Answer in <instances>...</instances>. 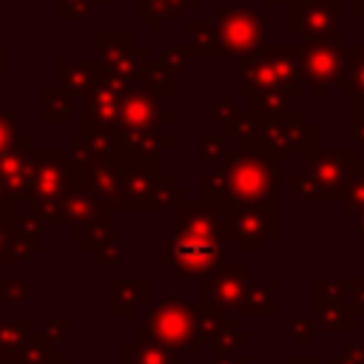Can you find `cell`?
<instances>
[{
	"label": "cell",
	"mask_w": 364,
	"mask_h": 364,
	"mask_svg": "<svg viewBox=\"0 0 364 364\" xmlns=\"http://www.w3.org/2000/svg\"><path fill=\"white\" fill-rule=\"evenodd\" d=\"M196 199L216 208L276 205V162L256 148H225L199 176Z\"/></svg>",
	"instance_id": "1"
},
{
	"label": "cell",
	"mask_w": 364,
	"mask_h": 364,
	"mask_svg": "<svg viewBox=\"0 0 364 364\" xmlns=\"http://www.w3.org/2000/svg\"><path fill=\"white\" fill-rule=\"evenodd\" d=\"M188 57H247L264 48V20L247 6H213L210 17L185 20Z\"/></svg>",
	"instance_id": "2"
},
{
	"label": "cell",
	"mask_w": 364,
	"mask_h": 364,
	"mask_svg": "<svg viewBox=\"0 0 364 364\" xmlns=\"http://www.w3.org/2000/svg\"><path fill=\"white\" fill-rule=\"evenodd\" d=\"M156 102L159 97L142 85H128L122 94L111 139L128 159H159V154L173 145V139L162 134V128L173 122V111L156 108Z\"/></svg>",
	"instance_id": "3"
},
{
	"label": "cell",
	"mask_w": 364,
	"mask_h": 364,
	"mask_svg": "<svg viewBox=\"0 0 364 364\" xmlns=\"http://www.w3.org/2000/svg\"><path fill=\"white\" fill-rule=\"evenodd\" d=\"M68 188H85V168L68 148H37L34 173L28 185V213L40 222H60V202Z\"/></svg>",
	"instance_id": "4"
},
{
	"label": "cell",
	"mask_w": 364,
	"mask_h": 364,
	"mask_svg": "<svg viewBox=\"0 0 364 364\" xmlns=\"http://www.w3.org/2000/svg\"><path fill=\"white\" fill-rule=\"evenodd\" d=\"M304 156V173H293L287 193L293 202H327V199H341L347 191L353 165L358 162L353 148H310L301 154Z\"/></svg>",
	"instance_id": "5"
},
{
	"label": "cell",
	"mask_w": 364,
	"mask_h": 364,
	"mask_svg": "<svg viewBox=\"0 0 364 364\" xmlns=\"http://www.w3.org/2000/svg\"><path fill=\"white\" fill-rule=\"evenodd\" d=\"M270 91H282L290 100H299L304 94L293 46H264L256 54L239 57L236 94L259 97V94H270Z\"/></svg>",
	"instance_id": "6"
},
{
	"label": "cell",
	"mask_w": 364,
	"mask_h": 364,
	"mask_svg": "<svg viewBox=\"0 0 364 364\" xmlns=\"http://www.w3.org/2000/svg\"><path fill=\"white\" fill-rule=\"evenodd\" d=\"M239 145L262 151L270 162H287L293 151L316 148V125L301 117V111L287 108L279 117H256L250 111V122L239 136Z\"/></svg>",
	"instance_id": "7"
},
{
	"label": "cell",
	"mask_w": 364,
	"mask_h": 364,
	"mask_svg": "<svg viewBox=\"0 0 364 364\" xmlns=\"http://www.w3.org/2000/svg\"><path fill=\"white\" fill-rule=\"evenodd\" d=\"M185 199L173 176L162 173L159 159H131L122 173L119 213H159Z\"/></svg>",
	"instance_id": "8"
},
{
	"label": "cell",
	"mask_w": 364,
	"mask_h": 364,
	"mask_svg": "<svg viewBox=\"0 0 364 364\" xmlns=\"http://www.w3.org/2000/svg\"><path fill=\"white\" fill-rule=\"evenodd\" d=\"M145 330L159 344L176 350L185 358L202 353V338L196 333V307L182 293H165L145 310Z\"/></svg>",
	"instance_id": "9"
},
{
	"label": "cell",
	"mask_w": 364,
	"mask_h": 364,
	"mask_svg": "<svg viewBox=\"0 0 364 364\" xmlns=\"http://www.w3.org/2000/svg\"><path fill=\"white\" fill-rule=\"evenodd\" d=\"M299 80L304 88H313L316 97H324L330 85H338L344 65V43L338 34L301 40L293 46Z\"/></svg>",
	"instance_id": "10"
},
{
	"label": "cell",
	"mask_w": 364,
	"mask_h": 364,
	"mask_svg": "<svg viewBox=\"0 0 364 364\" xmlns=\"http://www.w3.org/2000/svg\"><path fill=\"white\" fill-rule=\"evenodd\" d=\"M253 284L250 264H216L199 276L196 307L213 313H236Z\"/></svg>",
	"instance_id": "11"
},
{
	"label": "cell",
	"mask_w": 364,
	"mask_h": 364,
	"mask_svg": "<svg viewBox=\"0 0 364 364\" xmlns=\"http://www.w3.org/2000/svg\"><path fill=\"white\" fill-rule=\"evenodd\" d=\"M225 239L236 242L245 253H262L270 239H276V205L253 208H219Z\"/></svg>",
	"instance_id": "12"
},
{
	"label": "cell",
	"mask_w": 364,
	"mask_h": 364,
	"mask_svg": "<svg viewBox=\"0 0 364 364\" xmlns=\"http://www.w3.org/2000/svg\"><path fill=\"white\" fill-rule=\"evenodd\" d=\"M173 213V239L182 242H196V245H219L225 247V225H222V210L210 202L202 199H182L171 208Z\"/></svg>",
	"instance_id": "13"
},
{
	"label": "cell",
	"mask_w": 364,
	"mask_h": 364,
	"mask_svg": "<svg viewBox=\"0 0 364 364\" xmlns=\"http://www.w3.org/2000/svg\"><path fill=\"white\" fill-rule=\"evenodd\" d=\"M128 85H131L128 80L102 71L100 80L82 94V128H97V131L111 134L119 100L128 91Z\"/></svg>",
	"instance_id": "14"
},
{
	"label": "cell",
	"mask_w": 364,
	"mask_h": 364,
	"mask_svg": "<svg viewBox=\"0 0 364 364\" xmlns=\"http://www.w3.org/2000/svg\"><path fill=\"white\" fill-rule=\"evenodd\" d=\"M287 28L301 40L338 34L341 0H290L287 3Z\"/></svg>",
	"instance_id": "15"
},
{
	"label": "cell",
	"mask_w": 364,
	"mask_h": 364,
	"mask_svg": "<svg viewBox=\"0 0 364 364\" xmlns=\"http://www.w3.org/2000/svg\"><path fill=\"white\" fill-rule=\"evenodd\" d=\"M225 247L219 245H196V242H182V239H162L159 242V264L171 267L176 276H202L210 267L222 264Z\"/></svg>",
	"instance_id": "16"
},
{
	"label": "cell",
	"mask_w": 364,
	"mask_h": 364,
	"mask_svg": "<svg viewBox=\"0 0 364 364\" xmlns=\"http://www.w3.org/2000/svg\"><path fill=\"white\" fill-rule=\"evenodd\" d=\"M34 145L26 134H17V139L11 142V148L0 156V182L9 193L11 202L23 205L28 196V185H31V173H34Z\"/></svg>",
	"instance_id": "17"
},
{
	"label": "cell",
	"mask_w": 364,
	"mask_h": 364,
	"mask_svg": "<svg viewBox=\"0 0 364 364\" xmlns=\"http://www.w3.org/2000/svg\"><path fill=\"white\" fill-rule=\"evenodd\" d=\"M313 304H316V321L324 330L333 333H347L355 327V310L347 299V293L341 290L338 282L330 279H316L313 284Z\"/></svg>",
	"instance_id": "18"
},
{
	"label": "cell",
	"mask_w": 364,
	"mask_h": 364,
	"mask_svg": "<svg viewBox=\"0 0 364 364\" xmlns=\"http://www.w3.org/2000/svg\"><path fill=\"white\" fill-rule=\"evenodd\" d=\"M94 43H97V51H100L97 60L102 63V68L114 77H122V80L131 77L136 57L145 51L131 31H97Z\"/></svg>",
	"instance_id": "19"
},
{
	"label": "cell",
	"mask_w": 364,
	"mask_h": 364,
	"mask_svg": "<svg viewBox=\"0 0 364 364\" xmlns=\"http://www.w3.org/2000/svg\"><path fill=\"white\" fill-rule=\"evenodd\" d=\"M102 213H105V210L97 205V199H94L85 188H68V193H65L63 202H60V222H57V225L68 228V236H71V239H80L82 230H85L91 222H97Z\"/></svg>",
	"instance_id": "20"
},
{
	"label": "cell",
	"mask_w": 364,
	"mask_h": 364,
	"mask_svg": "<svg viewBox=\"0 0 364 364\" xmlns=\"http://www.w3.org/2000/svg\"><path fill=\"white\" fill-rule=\"evenodd\" d=\"M119 364H191V358L179 355L176 350L159 344L148 330H136L131 341L119 347Z\"/></svg>",
	"instance_id": "21"
},
{
	"label": "cell",
	"mask_w": 364,
	"mask_h": 364,
	"mask_svg": "<svg viewBox=\"0 0 364 364\" xmlns=\"http://www.w3.org/2000/svg\"><path fill=\"white\" fill-rule=\"evenodd\" d=\"M148 301V279L134 276H111L108 279V316L111 318H134L136 307Z\"/></svg>",
	"instance_id": "22"
},
{
	"label": "cell",
	"mask_w": 364,
	"mask_h": 364,
	"mask_svg": "<svg viewBox=\"0 0 364 364\" xmlns=\"http://www.w3.org/2000/svg\"><path fill=\"white\" fill-rule=\"evenodd\" d=\"M105 68H102V63L97 60V57H82V60H71V57H60L57 63H54V82L63 88V91H68L71 97L74 94H85L97 80H100V74H102Z\"/></svg>",
	"instance_id": "23"
},
{
	"label": "cell",
	"mask_w": 364,
	"mask_h": 364,
	"mask_svg": "<svg viewBox=\"0 0 364 364\" xmlns=\"http://www.w3.org/2000/svg\"><path fill=\"white\" fill-rule=\"evenodd\" d=\"M341 97L353 100L355 114H364V43L344 46V65L338 80Z\"/></svg>",
	"instance_id": "24"
},
{
	"label": "cell",
	"mask_w": 364,
	"mask_h": 364,
	"mask_svg": "<svg viewBox=\"0 0 364 364\" xmlns=\"http://www.w3.org/2000/svg\"><path fill=\"white\" fill-rule=\"evenodd\" d=\"M17 202L0 205V264H20L31 259V250L26 247L17 228Z\"/></svg>",
	"instance_id": "25"
},
{
	"label": "cell",
	"mask_w": 364,
	"mask_h": 364,
	"mask_svg": "<svg viewBox=\"0 0 364 364\" xmlns=\"http://www.w3.org/2000/svg\"><path fill=\"white\" fill-rule=\"evenodd\" d=\"M199 0H134V17L148 26V31H159L165 20L188 17V9H196Z\"/></svg>",
	"instance_id": "26"
},
{
	"label": "cell",
	"mask_w": 364,
	"mask_h": 364,
	"mask_svg": "<svg viewBox=\"0 0 364 364\" xmlns=\"http://www.w3.org/2000/svg\"><path fill=\"white\" fill-rule=\"evenodd\" d=\"M131 85H142V88H151L159 100H168L173 97V74L168 68H162V63L156 57H151L148 51H142L134 63V71H131Z\"/></svg>",
	"instance_id": "27"
},
{
	"label": "cell",
	"mask_w": 364,
	"mask_h": 364,
	"mask_svg": "<svg viewBox=\"0 0 364 364\" xmlns=\"http://www.w3.org/2000/svg\"><path fill=\"white\" fill-rule=\"evenodd\" d=\"M276 276H267L262 282H253L242 307L233 313L236 318H273L279 310H276V301H273V293H276Z\"/></svg>",
	"instance_id": "28"
},
{
	"label": "cell",
	"mask_w": 364,
	"mask_h": 364,
	"mask_svg": "<svg viewBox=\"0 0 364 364\" xmlns=\"http://www.w3.org/2000/svg\"><path fill=\"white\" fill-rule=\"evenodd\" d=\"M43 119L48 125H63L71 119V94L63 91L57 82L43 85Z\"/></svg>",
	"instance_id": "29"
},
{
	"label": "cell",
	"mask_w": 364,
	"mask_h": 364,
	"mask_svg": "<svg viewBox=\"0 0 364 364\" xmlns=\"http://www.w3.org/2000/svg\"><path fill=\"white\" fill-rule=\"evenodd\" d=\"M31 318L28 316H14V318H0V353H17L28 338H31Z\"/></svg>",
	"instance_id": "30"
},
{
	"label": "cell",
	"mask_w": 364,
	"mask_h": 364,
	"mask_svg": "<svg viewBox=\"0 0 364 364\" xmlns=\"http://www.w3.org/2000/svg\"><path fill=\"white\" fill-rule=\"evenodd\" d=\"M111 0H57L54 14L60 20H88L97 9H105Z\"/></svg>",
	"instance_id": "31"
},
{
	"label": "cell",
	"mask_w": 364,
	"mask_h": 364,
	"mask_svg": "<svg viewBox=\"0 0 364 364\" xmlns=\"http://www.w3.org/2000/svg\"><path fill=\"white\" fill-rule=\"evenodd\" d=\"M239 318L236 316H230V313H213V310H199L196 307V333H199V338H213L216 333H222V330H228L230 324H236Z\"/></svg>",
	"instance_id": "32"
},
{
	"label": "cell",
	"mask_w": 364,
	"mask_h": 364,
	"mask_svg": "<svg viewBox=\"0 0 364 364\" xmlns=\"http://www.w3.org/2000/svg\"><path fill=\"white\" fill-rule=\"evenodd\" d=\"M14 355H17V364H48L57 353H54V347H51L48 341H43V338L37 336V330H34L31 338H28Z\"/></svg>",
	"instance_id": "33"
},
{
	"label": "cell",
	"mask_w": 364,
	"mask_h": 364,
	"mask_svg": "<svg viewBox=\"0 0 364 364\" xmlns=\"http://www.w3.org/2000/svg\"><path fill=\"white\" fill-rule=\"evenodd\" d=\"M290 97L282 94V91H270V94H259V97H250V111L256 117H279L290 108Z\"/></svg>",
	"instance_id": "34"
},
{
	"label": "cell",
	"mask_w": 364,
	"mask_h": 364,
	"mask_svg": "<svg viewBox=\"0 0 364 364\" xmlns=\"http://www.w3.org/2000/svg\"><path fill=\"white\" fill-rule=\"evenodd\" d=\"M94 262L97 264H119L122 262V233H119V228L114 225L111 230H108V236L94 247Z\"/></svg>",
	"instance_id": "35"
},
{
	"label": "cell",
	"mask_w": 364,
	"mask_h": 364,
	"mask_svg": "<svg viewBox=\"0 0 364 364\" xmlns=\"http://www.w3.org/2000/svg\"><path fill=\"white\" fill-rule=\"evenodd\" d=\"M31 299V284L26 279L0 276V304H23Z\"/></svg>",
	"instance_id": "36"
},
{
	"label": "cell",
	"mask_w": 364,
	"mask_h": 364,
	"mask_svg": "<svg viewBox=\"0 0 364 364\" xmlns=\"http://www.w3.org/2000/svg\"><path fill=\"white\" fill-rule=\"evenodd\" d=\"M250 341H253L250 330H242L239 321H236V324H230L228 330H222L210 338V350H239V344H250Z\"/></svg>",
	"instance_id": "37"
},
{
	"label": "cell",
	"mask_w": 364,
	"mask_h": 364,
	"mask_svg": "<svg viewBox=\"0 0 364 364\" xmlns=\"http://www.w3.org/2000/svg\"><path fill=\"white\" fill-rule=\"evenodd\" d=\"M287 333H290V338H293L296 344H301V347L316 344V338H318V327H316V321L307 318V316H293L290 324H287Z\"/></svg>",
	"instance_id": "38"
},
{
	"label": "cell",
	"mask_w": 364,
	"mask_h": 364,
	"mask_svg": "<svg viewBox=\"0 0 364 364\" xmlns=\"http://www.w3.org/2000/svg\"><path fill=\"white\" fill-rule=\"evenodd\" d=\"M68 327H71L68 316H54V318H48V321L37 330V336H40L43 341H48V344L57 350V344H63V341L68 338Z\"/></svg>",
	"instance_id": "39"
},
{
	"label": "cell",
	"mask_w": 364,
	"mask_h": 364,
	"mask_svg": "<svg viewBox=\"0 0 364 364\" xmlns=\"http://www.w3.org/2000/svg\"><path fill=\"white\" fill-rule=\"evenodd\" d=\"M14 139H17V111L14 108H3L0 111V156L11 148Z\"/></svg>",
	"instance_id": "40"
},
{
	"label": "cell",
	"mask_w": 364,
	"mask_h": 364,
	"mask_svg": "<svg viewBox=\"0 0 364 364\" xmlns=\"http://www.w3.org/2000/svg\"><path fill=\"white\" fill-rule=\"evenodd\" d=\"M338 284H341V290L347 293V299H350V304H353V310H355V316L361 318L364 316V279H338Z\"/></svg>",
	"instance_id": "41"
},
{
	"label": "cell",
	"mask_w": 364,
	"mask_h": 364,
	"mask_svg": "<svg viewBox=\"0 0 364 364\" xmlns=\"http://www.w3.org/2000/svg\"><path fill=\"white\" fill-rule=\"evenodd\" d=\"M159 63H162V68H168L171 74H176V71H185L188 68V51L185 48H179V46H171V48H165L159 57H156Z\"/></svg>",
	"instance_id": "42"
},
{
	"label": "cell",
	"mask_w": 364,
	"mask_h": 364,
	"mask_svg": "<svg viewBox=\"0 0 364 364\" xmlns=\"http://www.w3.org/2000/svg\"><path fill=\"white\" fill-rule=\"evenodd\" d=\"M222 151H225V136H219V134H202L199 136V159L202 162H213Z\"/></svg>",
	"instance_id": "43"
},
{
	"label": "cell",
	"mask_w": 364,
	"mask_h": 364,
	"mask_svg": "<svg viewBox=\"0 0 364 364\" xmlns=\"http://www.w3.org/2000/svg\"><path fill=\"white\" fill-rule=\"evenodd\" d=\"M327 364H364V341H353V344H347L341 353L330 355Z\"/></svg>",
	"instance_id": "44"
},
{
	"label": "cell",
	"mask_w": 364,
	"mask_h": 364,
	"mask_svg": "<svg viewBox=\"0 0 364 364\" xmlns=\"http://www.w3.org/2000/svg\"><path fill=\"white\" fill-rule=\"evenodd\" d=\"M236 111H239V108H236V100L225 97V100H216V102L210 105V119H213L216 125H228Z\"/></svg>",
	"instance_id": "45"
},
{
	"label": "cell",
	"mask_w": 364,
	"mask_h": 364,
	"mask_svg": "<svg viewBox=\"0 0 364 364\" xmlns=\"http://www.w3.org/2000/svg\"><path fill=\"white\" fill-rule=\"evenodd\" d=\"M210 364H253V358L239 350H210Z\"/></svg>",
	"instance_id": "46"
},
{
	"label": "cell",
	"mask_w": 364,
	"mask_h": 364,
	"mask_svg": "<svg viewBox=\"0 0 364 364\" xmlns=\"http://www.w3.org/2000/svg\"><path fill=\"white\" fill-rule=\"evenodd\" d=\"M353 139L358 145H364V114H355V119H353Z\"/></svg>",
	"instance_id": "47"
},
{
	"label": "cell",
	"mask_w": 364,
	"mask_h": 364,
	"mask_svg": "<svg viewBox=\"0 0 364 364\" xmlns=\"http://www.w3.org/2000/svg\"><path fill=\"white\" fill-rule=\"evenodd\" d=\"M287 364H318V361H316V355H301V353H296V355L287 358Z\"/></svg>",
	"instance_id": "48"
},
{
	"label": "cell",
	"mask_w": 364,
	"mask_h": 364,
	"mask_svg": "<svg viewBox=\"0 0 364 364\" xmlns=\"http://www.w3.org/2000/svg\"><path fill=\"white\" fill-rule=\"evenodd\" d=\"M353 228H355V233H358V236H361V239H364V210H361V213H355V216H353Z\"/></svg>",
	"instance_id": "49"
},
{
	"label": "cell",
	"mask_w": 364,
	"mask_h": 364,
	"mask_svg": "<svg viewBox=\"0 0 364 364\" xmlns=\"http://www.w3.org/2000/svg\"><path fill=\"white\" fill-rule=\"evenodd\" d=\"M353 14L358 20H364V0H353Z\"/></svg>",
	"instance_id": "50"
},
{
	"label": "cell",
	"mask_w": 364,
	"mask_h": 364,
	"mask_svg": "<svg viewBox=\"0 0 364 364\" xmlns=\"http://www.w3.org/2000/svg\"><path fill=\"white\" fill-rule=\"evenodd\" d=\"M0 364H17V355L14 353H0Z\"/></svg>",
	"instance_id": "51"
},
{
	"label": "cell",
	"mask_w": 364,
	"mask_h": 364,
	"mask_svg": "<svg viewBox=\"0 0 364 364\" xmlns=\"http://www.w3.org/2000/svg\"><path fill=\"white\" fill-rule=\"evenodd\" d=\"M48 364H71V358H68V355H63V353H60V355H54V358H51V361H48Z\"/></svg>",
	"instance_id": "52"
},
{
	"label": "cell",
	"mask_w": 364,
	"mask_h": 364,
	"mask_svg": "<svg viewBox=\"0 0 364 364\" xmlns=\"http://www.w3.org/2000/svg\"><path fill=\"white\" fill-rule=\"evenodd\" d=\"M11 199H9V193H6V188H3V182H0V205H9Z\"/></svg>",
	"instance_id": "53"
},
{
	"label": "cell",
	"mask_w": 364,
	"mask_h": 364,
	"mask_svg": "<svg viewBox=\"0 0 364 364\" xmlns=\"http://www.w3.org/2000/svg\"><path fill=\"white\" fill-rule=\"evenodd\" d=\"M290 0H264V6H287Z\"/></svg>",
	"instance_id": "54"
},
{
	"label": "cell",
	"mask_w": 364,
	"mask_h": 364,
	"mask_svg": "<svg viewBox=\"0 0 364 364\" xmlns=\"http://www.w3.org/2000/svg\"><path fill=\"white\" fill-rule=\"evenodd\" d=\"M3 68H6V48L0 46V71H3Z\"/></svg>",
	"instance_id": "55"
}]
</instances>
